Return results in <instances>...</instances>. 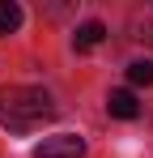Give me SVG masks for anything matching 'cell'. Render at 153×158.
I'll use <instances>...</instances> for the list:
<instances>
[{
  "instance_id": "6da1fadb",
  "label": "cell",
  "mask_w": 153,
  "mask_h": 158,
  "mask_svg": "<svg viewBox=\"0 0 153 158\" xmlns=\"http://www.w3.org/2000/svg\"><path fill=\"white\" fill-rule=\"evenodd\" d=\"M51 115H55V103L47 90H38V85H4L0 90V120L9 128H30Z\"/></svg>"
},
{
  "instance_id": "7a4b0ae2",
  "label": "cell",
  "mask_w": 153,
  "mask_h": 158,
  "mask_svg": "<svg viewBox=\"0 0 153 158\" xmlns=\"http://www.w3.org/2000/svg\"><path fill=\"white\" fill-rule=\"evenodd\" d=\"M34 154L38 158H81L85 154V141L76 132H55V137H43L34 145Z\"/></svg>"
},
{
  "instance_id": "3957f363",
  "label": "cell",
  "mask_w": 153,
  "mask_h": 158,
  "mask_svg": "<svg viewBox=\"0 0 153 158\" xmlns=\"http://www.w3.org/2000/svg\"><path fill=\"white\" fill-rule=\"evenodd\" d=\"M106 111H111L115 120H136V115H140V103H136V94H132V90H111Z\"/></svg>"
},
{
  "instance_id": "277c9868",
  "label": "cell",
  "mask_w": 153,
  "mask_h": 158,
  "mask_svg": "<svg viewBox=\"0 0 153 158\" xmlns=\"http://www.w3.org/2000/svg\"><path fill=\"white\" fill-rule=\"evenodd\" d=\"M102 39H106V26H102V22H85V26H76V34H73V43L81 47V52L98 47Z\"/></svg>"
},
{
  "instance_id": "5b68a950",
  "label": "cell",
  "mask_w": 153,
  "mask_h": 158,
  "mask_svg": "<svg viewBox=\"0 0 153 158\" xmlns=\"http://www.w3.org/2000/svg\"><path fill=\"white\" fill-rule=\"evenodd\" d=\"M17 26H22V9L13 0H0V34H13Z\"/></svg>"
},
{
  "instance_id": "8992f818",
  "label": "cell",
  "mask_w": 153,
  "mask_h": 158,
  "mask_svg": "<svg viewBox=\"0 0 153 158\" xmlns=\"http://www.w3.org/2000/svg\"><path fill=\"white\" fill-rule=\"evenodd\" d=\"M128 81H132V85H149V81H153V64H149V60L128 64Z\"/></svg>"
},
{
  "instance_id": "52a82bcc",
  "label": "cell",
  "mask_w": 153,
  "mask_h": 158,
  "mask_svg": "<svg viewBox=\"0 0 153 158\" xmlns=\"http://www.w3.org/2000/svg\"><path fill=\"white\" fill-rule=\"evenodd\" d=\"M132 30H136V39H149V43H153V9H145V13L136 17Z\"/></svg>"
}]
</instances>
